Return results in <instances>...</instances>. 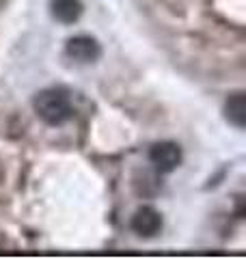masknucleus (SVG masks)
Returning <instances> with one entry per match:
<instances>
[{
  "instance_id": "f257e3e1",
  "label": "nucleus",
  "mask_w": 246,
  "mask_h": 259,
  "mask_svg": "<svg viewBox=\"0 0 246 259\" xmlns=\"http://www.w3.org/2000/svg\"><path fill=\"white\" fill-rule=\"evenodd\" d=\"M32 110L46 125H63L73 117V104L63 87H48L32 97Z\"/></svg>"
},
{
  "instance_id": "f03ea898",
  "label": "nucleus",
  "mask_w": 246,
  "mask_h": 259,
  "mask_svg": "<svg viewBox=\"0 0 246 259\" xmlns=\"http://www.w3.org/2000/svg\"><path fill=\"white\" fill-rule=\"evenodd\" d=\"M182 160H184V151L173 141H160L151 145L149 149V162L158 173H173L182 164Z\"/></svg>"
},
{
  "instance_id": "7ed1b4c3",
  "label": "nucleus",
  "mask_w": 246,
  "mask_h": 259,
  "mask_svg": "<svg viewBox=\"0 0 246 259\" xmlns=\"http://www.w3.org/2000/svg\"><path fill=\"white\" fill-rule=\"evenodd\" d=\"M162 214L153 205H141L130 221V227L138 238H155L162 231Z\"/></svg>"
},
{
  "instance_id": "20e7f679",
  "label": "nucleus",
  "mask_w": 246,
  "mask_h": 259,
  "mask_svg": "<svg viewBox=\"0 0 246 259\" xmlns=\"http://www.w3.org/2000/svg\"><path fill=\"white\" fill-rule=\"evenodd\" d=\"M65 52L76 63H95L102 56V46L91 35H76L67 39Z\"/></svg>"
},
{
  "instance_id": "39448f33",
  "label": "nucleus",
  "mask_w": 246,
  "mask_h": 259,
  "mask_svg": "<svg viewBox=\"0 0 246 259\" xmlns=\"http://www.w3.org/2000/svg\"><path fill=\"white\" fill-rule=\"evenodd\" d=\"M50 13L61 24H76L85 13V5L80 0H50Z\"/></svg>"
},
{
  "instance_id": "423d86ee",
  "label": "nucleus",
  "mask_w": 246,
  "mask_h": 259,
  "mask_svg": "<svg viewBox=\"0 0 246 259\" xmlns=\"http://www.w3.org/2000/svg\"><path fill=\"white\" fill-rule=\"evenodd\" d=\"M225 117L231 125H235L237 130H244L246 125V97L242 91L231 93L225 100Z\"/></svg>"
},
{
  "instance_id": "0eeeda50",
  "label": "nucleus",
  "mask_w": 246,
  "mask_h": 259,
  "mask_svg": "<svg viewBox=\"0 0 246 259\" xmlns=\"http://www.w3.org/2000/svg\"><path fill=\"white\" fill-rule=\"evenodd\" d=\"M160 173L153 168L151 171H138L132 180V186H134V192L138 197H155L160 190H162V182H160Z\"/></svg>"
},
{
  "instance_id": "6e6552de",
  "label": "nucleus",
  "mask_w": 246,
  "mask_h": 259,
  "mask_svg": "<svg viewBox=\"0 0 246 259\" xmlns=\"http://www.w3.org/2000/svg\"><path fill=\"white\" fill-rule=\"evenodd\" d=\"M5 5H7V0H0V11L5 9Z\"/></svg>"
}]
</instances>
